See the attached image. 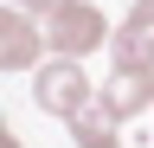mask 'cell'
Segmentation results:
<instances>
[{
    "instance_id": "cell-1",
    "label": "cell",
    "mask_w": 154,
    "mask_h": 148,
    "mask_svg": "<svg viewBox=\"0 0 154 148\" xmlns=\"http://www.w3.org/2000/svg\"><path fill=\"white\" fill-rule=\"evenodd\" d=\"M45 39H51L58 58H90V52H103V39H116V26L90 0H58L45 13Z\"/></svg>"
},
{
    "instance_id": "cell-2",
    "label": "cell",
    "mask_w": 154,
    "mask_h": 148,
    "mask_svg": "<svg viewBox=\"0 0 154 148\" xmlns=\"http://www.w3.org/2000/svg\"><path fill=\"white\" fill-rule=\"evenodd\" d=\"M90 97H96V84L84 77V65H77V58H58V52H51V65L32 71V103L45 109V116H64V122H71Z\"/></svg>"
},
{
    "instance_id": "cell-3",
    "label": "cell",
    "mask_w": 154,
    "mask_h": 148,
    "mask_svg": "<svg viewBox=\"0 0 154 148\" xmlns=\"http://www.w3.org/2000/svg\"><path fill=\"white\" fill-rule=\"evenodd\" d=\"M45 26L32 20L26 7H13L7 20H0V71H38V52H45Z\"/></svg>"
},
{
    "instance_id": "cell-4",
    "label": "cell",
    "mask_w": 154,
    "mask_h": 148,
    "mask_svg": "<svg viewBox=\"0 0 154 148\" xmlns=\"http://www.w3.org/2000/svg\"><path fill=\"white\" fill-rule=\"evenodd\" d=\"M96 97L109 103L116 122H122V116H141V109L154 103V71H148V65H116L109 77H103V90H96Z\"/></svg>"
},
{
    "instance_id": "cell-5",
    "label": "cell",
    "mask_w": 154,
    "mask_h": 148,
    "mask_svg": "<svg viewBox=\"0 0 154 148\" xmlns=\"http://www.w3.org/2000/svg\"><path fill=\"white\" fill-rule=\"evenodd\" d=\"M109 52H116V65H148L154 71V0H135L128 7V20L116 26Z\"/></svg>"
},
{
    "instance_id": "cell-6",
    "label": "cell",
    "mask_w": 154,
    "mask_h": 148,
    "mask_svg": "<svg viewBox=\"0 0 154 148\" xmlns=\"http://www.w3.org/2000/svg\"><path fill=\"white\" fill-rule=\"evenodd\" d=\"M71 135H77V148H103V142H116V116H109V103L90 97V103L71 116Z\"/></svg>"
},
{
    "instance_id": "cell-7",
    "label": "cell",
    "mask_w": 154,
    "mask_h": 148,
    "mask_svg": "<svg viewBox=\"0 0 154 148\" xmlns=\"http://www.w3.org/2000/svg\"><path fill=\"white\" fill-rule=\"evenodd\" d=\"M13 7H26V13H51L58 0H13Z\"/></svg>"
},
{
    "instance_id": "cell-8",
    "label": "cell",
    "mask_w": 154,
    "mask_h": 148,
    "mask_svg": "<svg viewBox=\"0 0 154 148\" xmlns=\"http://www.w3.org/2000/svg\"><path fill=\"white\" fill-rule=\"evenodd\" d=\"M0 148H19V135H13V129H0Z\"/></svg>"
},
{
    "instance_id": "cell-9",
    "label": "cell",
    "mask_w": 154,
    "mask_h": 148,
    "mask_svg": "<svg viewBox=\"0 0 154 148\" xmlns=\"http://www.w3.org/2000/svg\"><path fill=\"white\" fill-rule=\"evenodd\" d=\"M103 148H116V142H103Z\"/></svg>"
}]
</instances>
